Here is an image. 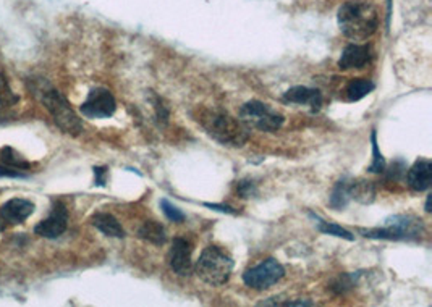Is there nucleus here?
<instances>
[{"mask_svg":"<svg viewBox=\"0 0 432 307\" xmlns=\"http://www.w3.org/2000/svg\"><path fill=\"white\" fill-rule=\"evenodd\" d=\"M194 120L203 126L204 131L214 141L227 145V148H243L250 139V129L243 125L240 118L231 117L229 112L222 109L203 107V109H198Z\"/></svg>","mask_w":432,"mask_h":307,"instance_id":"f257e3e1","label":"nucleus"},{"mask_svg":"<svg viewBox=\"0 0 432 307\" xmlns=\"http://www.w3.org/2000/svg\"><path fill=\"white\" fill-rule=\"evenodd\" d=\"M338 28L352 41H366L379 28V12L369 0H348L338 8Z\"/></svg>","mask_w":432,"mask_h":307,"instance_id":"f03ea898","label":"nucleus"},{"mask_svg":"<svg viewBox=\"0 0 432 307\" xmlns=\"http://www.w3.org/2000/svg\"><path fill=\"white\" fill-rule=\"evenodd\" d=\"M30 88L37 99L44 104L46 109L51 113L56 125L63 133L78 136L83 131V123L78 118L77 113L72 109L70 102L58 93V91L47 83L46 79L37 78L30 83Z\"/></svg>","mask_w":432,"mask_h":307,"instance_id":"7ed1b4c3","label":"nucleus"},{"mask_svg":"<svg viewBox=\"0 0 432 307\" xmlns=\"http://www.w3.org/2000/svg\"><path fill=\"white\" fill-rule=\"evenodd\" d=\"M193 268L204 283L210 287H220L229 282L231 270H234V259L219 246L210 244L201 252Z\"/></svg>","mask_w":432,"mask_h":307,"instance_id":"20e7f679","label":"nucleus"},{"mask_svg":"<svg viewBox=\"0 0 432 307\" xmlns=\"http://www.w3.org/2000/svg\"><path fill=\"white\" fill-rule=\"evenodd\" d=\"M239 118L248 129L274 133L282 128L285 118L261 100H250L240 107Z\"/></svg>","mask_w":432,"mask_h":307,"instance_id":"39448f33","label":"nucleus"},{"mask_svg":"<svg viewBox=\"0 0 432 307\" xmlns=\"http://www.w3.org/2000/svg\"><path fill=\"white\" fill-rule=\"evenodd\" d=\"M284 275L285 268L282 263L272 257H269L259 263V266L248 268V270L243 273V282H245L246 287L262 291L274 287L275 283H279L280 280L284 278Z\"/></svg>","mask_w":432,"mask_h":307,"instance_id":"423d86ee","label":"nucleus"},{"mask_svg":"<svg viewBox=\"0 0 432 307\" xmlns=\"http://www.w3.org/2000/svg\"><path fill=\"white\" fill-rule=\"evenodd\" d=\"M117 110V100L109 89L94 88L89 91L88 99L80 107L86 118H110Z\"/></svg>","mask_w":432,"mask_h":307,"instance_id":"0eeeda50","label":"nucleus"},{"mask_svg":"<svg viewBox=\"0 0 432 307\" xmlns=\"http://www.w3.org/2000/svg\"><path fill=\"white\" fill-rule=\"evenodd\" d=\"M68 226V210L65 204L56 201L52 206V212L47 218L34 226V233L47 240H56L65 233Z\"/></svg>","mask_w":432,"mask_h":307,"instance_id":"6e6552de","label":"nucleus"},{"mask_svg":"<svg viewBox=\"0 0 432 307\" xmlns=\"http://www.w3.org/2000/svg\"><path fill=\"white\" fill-rule=\"evenodd\" d=\"M167 259H169L172 272L180 275V277H188L193 273L191 244L185 238H174Z\"/></svg>","mask_w":432,"mask_h":307,"instance_id":"1a4fd4ad","label":"nucleus"},{"mask_svg":"<svg viewBox=\"0 0 432 307\" xmlns=\"http://www.w3.org/2000/svg\"><path fill=\"white\" fill-rule=\"evenodd\" d=\"M32 212H34V204L28 199L15 197L0 207V218L10 225H20L30 218Z\"/></svg>","mask_w":432,"mask_h":307,"instance_id":"9d476101","label":"nucleus"},{"mask_svg":"<svg viewBox=\"0 0 432 307\" xmlns=\"http://www.w3.org/2000/svg\"><path fill=\"white\" fill-rule=\"evenodd\" d=\"M284 102L298 105H310L312 112H319L322 107V94L319 89L307 88V86H293L284 94Z\"/></svg>","mask_w":432,"mask_h":307,"instance_id":"9b49d317","label":"nucleus"},{"mask_svg":"<svg viewBox=\"0 0 432 307\" xmlns=\"http://www.w3.org/2000/svg\"><path fill=\"white\" fill-rule=\"evenodd\" d=\"M371 62V47L366 44H350L338 58L340 70L364 68Z\"/></svg>","mask_w":432,"mask_h":307,"instance_id":"f8f14e48","label":"nucleus"},{"mask_svg":"<svg viewBox=\"0 0 432 307\" xmlns=\"http://www.w3.org/2000/svg\"><path fill=\"white\" fill-rule=\"evenodd\" d=\"M407 183L413 191H428L432 183V162L429 159H419L414 162L407 174Z\"/></svg>","mask_w":432,"mask_h":307,"instance_id":"ddd939ff","label":"nucleus"},{"mask_svg":"<svg viewBox=\"0 0 432 307\" xmlns=\"http://www.w3.org/2000/svg\"><path fill=\"white\" fill-rule=\"evenodd\" d=\"M91 223L106 236H110V238H125V230H123L120 222H118L112 214L97 212L91 217Z\"/></svg>","mask_w":432,"mask_h":307,"instance_id":"4468645a","label":"nucleus"},{"mask_svg":"<svg viewBox=\"0 0 432 307\" xmlns=\"http://www.w3.org/2000/svg\"><path fill=\"white\" fill-rule=\"evenodd\" d=\"M138 236L143 241H148L154 246H162L165 244L167 241L165 228L159 222H155V220H146V222L139 226Z\"/></svg>","mask_w":432,"mask_h":307,"instance_id":"2eb2a0df","label":"nucleus"},{"mask_svg":"<svg viewBox=\"0 0 432 307\" xmlns=\"http://www.w3.org/2000/svg\"><path fill=\"white\" fill-rule=\"evenodd\" d=\"M350 197L356 199L361 204H371L376 199V188L371 181L353 180L350 181Z\"/></svg>","mask_w":432,"mask_h":307,"instance_id":"dca6fc26","label":"nucleus"},{"mask_svg":"<svg viewBox=\"0 0 432 307\" xmlns=\"http://www.w3.org/2000/svg\"><path fill=\"white\" fill-rule=\"evenodd\" d=\"M376 84L372 83L371 79L366 78H356L352 79L347 86V99L350 102H358L361 99H364L366 96L371 94L374 91Z\"/></svg>","mask_w":432,"mask_h":307,"instance_id":"f3484780","label":"nucleus"},{"mask_svg":"<svg viewBox=\"0 0 432 307\" xmlns=\"http://www.w3.org/2000/svg\"><path fill=\"white\" fill-rule=\"evenodd\" d=\"M310 217L317 223V230H319L321 233L331 235V236H337V238H343V240H347V241H355V236L350 233L348 230H345L343 226H340L337 223L326 222V220L321 218L319 215H316V214H312V212H310Z\"/></svg>","mask_w":432,"mask_h":307,"instance_id":"a211bd4d","label":"nucleus"},{"mask_svg":"<svg viewBox=\"0 0 432 307\" xmlns=\"http://www.w3.org/2000/svg\"><path fill=\"white\" fill-rule=\"evenodd\" d=\"M350 183L345 180L337 181L336 188H333V191L331 194V199H329V204H331L332 209L336 210H342L348 206V202L352 201V197H350Z\"/></svg>","mask_w":432,"mask_h":307,"instance_id":"6ab92c4d","label":"nucleus"},{"mask_svg":"<svg viewBox=\"0 0 432 307\" xmlns=\"http://www.w3.org/2000/svg\"><path fill=\"white\" fill-rule=\"evenodd\" d=\"M18 96H16L12 88H10L7 78L0 73V117L4 115V112L18 104Z\"/></svg>","mask_w":432,"mask_h":307,"instance_id":"aec40b11","label":"nucleus"},{"mask_svg":"<svg viewBox=\"0 0 432 307\" xmlns=\"http://www.w3.org/2000/svg\"><path fill=\"white\" fill-rule=\"evenodd\" d=\"M371 145H372V162H371L368 171H371V174H384L387 169V162L384 159V155H382V152L379 150L376 129H372V133H371Z\"/></svg>","mask_w":432,"mask_h":307,"instance_id":"412c9836","label":"nucleus"},{"mask_svg":"<svg viewBox=\"0 0 432 307\" xmlns=\"http://www.w3.org/2000/svg\"><path fill=\"white\" fill-rule=\"evenodd\" d=\"M0 160L4 162V165L13 166V169L25 170V171L26 169H30V162L21 157V155L16 152L13 148H10V145L0 150Z\"/></svg>","mask_w":432,"mask_h":307,"instance_id":"4be33fe9","label":"nucleus"},{"mask_svg":"<svg viewBox=\"0 0 432 307\" xmlns=\"http://www.w3.org/2000/svg\"><path fill=\"white\" fill-rule=\"evenodd\" d=\"M160 207H162V212H164V215L170 220V222L182 223L183 220H185V214H183L177 206H174L169 199H160Z\"/></svg>","mask_w":432,"mask_h":307,"instance_id":"5701e85b","label":"nucleus"},{"mask_svg":"<svg viewBox=\"0 0 432 307\" xmlns=\"http://www.w3.org/2000/svg\"><path fill=\"white\" fill-rule=\"evenodd\" d=\"M355 280H356L355 275L342 273L338 278L333 280L332 285H331V287H329V288H331V289L333 291V293L342 294V293H345V291H348L350 288H353Z\"/></svg>","mask_w":432,"mask_h":307,"instance_id":"b1692460","label":"nucleus"},{"mask_svg":"<svg viewBox=\"0 0 432 307\" xmlns=\"http://www.w3.org/2000/svg\"><path fill=\"white\" fill-rule=\"evenodd\" d=\"M236 192H239V196L243 199H250L258 196V186L256 183L250 180V178H246V180H241L239 185H236Z\"/></svg>","mask_w":432,"mask_h":307,"instance_id":"393cba45","label":"nucleus"},{"mask_svg":"<svg viewBox=\"0 0 432 307\" xmlns=\"http://www.w3.org/2000/svg\"><path fill=\"white\" fill-rule=\"evenodd\" d=\"M154 109H155V118H158L159 125H167L169 123L170 112L167 109V105L164 104V100L160 97L154 96Z\"/></svg>","mask_w":432,"mask_h":307,"instance_id":"a878e982","label":"nucleus"},{"mask_svg":"<svg viewBox=\"0 0 432 307\" xmlns=\"http://www.w3.org/2000/svg\"><path fill=\"white\" fill-rule=\"evenodd\" d=\"M0 176L2 178H26L28 175H26L25 170L13 169V166H8V165H0Z\"/></svg>","mask_w":432,"mask_h":307,"instance_id":"bb28decb","label":"nucleus"},{"mask_svg":"<svg viewBox=\"0 0 432 307\" xmlns=\"http://www.w3.org/2000/svg\"><path fill=\"white\" fill-rule=\"evenodd\" d=\"M204 207H209L210 210H219V212H224V214H231V215H236V210L234 207L230 206H224V204H215V202H204L203 204Z\"/></svg>","mask_w":432,"mask_h":307,"instance_id":"cd10ccee","label":"nucleus"},{"mask_svg":"<svg viewBox=\"0 0 432 307\" xmlns=\"http://www.w3.org/2000/svg\"><path fill=\"white\" fill-rule=\"evenodd\" d=\"M106 175H107L106 166H94V183L97 186L106 185Z\"/></svg>","mask_w":432,"mask_h":307,"instance_id":"c85d7f7f","label":"nucleus"},{"mask_svg":"<svg viewBox=\"0 0 432 307\" xmlns=\"http://www.w3.org/2000/svg\"><path fill=\"white\" fill-rule=\"evenodd\" d=\"M426 212L431 214V196H428V199H426Z\"/></svg>","mask_w":432,"mask_h":307,"instance_id":"c756f323","label":"nucleus"},{"mask_svg":"<svg viewBox=\"0 0 432 307\" xmlns=\"http://www.w3.org/2000/svg\"><path fill=\"white\" fill-rule=\"evenodd\" d=\"M4 230H5V225H4L2 222H0V231H4Z\"/></svg>","mask_w":432,"mask_h":307,"instance_id":"7c9ffc66","label":"nucleus"}]
</instances>
